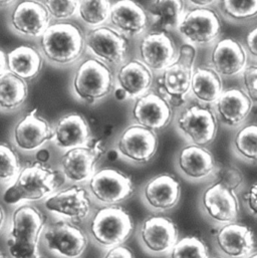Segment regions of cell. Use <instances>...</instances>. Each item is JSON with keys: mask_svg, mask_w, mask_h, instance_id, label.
<instances>
[{"mask_svg": "<svg viewBox=\"0 0 257 258\" xmlns=\"http://www.w3.org/2000/svg\"><path fill=\"white\" fill-rule=\"evenodd\" d=\"M197 47L183 42L178 46L176 59L161 73L155 75V91L172 107L180 110L190 100V86L196 67Z\"/></svg>", "mask_w": 257, "mask_h": 258, "instance_id": "1", "label": "cell"}, {"mask_svg": "<svg viewBox=\"0 0 257 258\" xmlns=\"http://www.w3.org/2000/svg\"><path fill=\"white\" fill-rule=\"evenodd\" d=\"M43 55L57 66H69L78 61L86 49L85 34L70 22L51 24L39 37Z\"/></svg>", "mask_w": 257, "mask_h": 258, "instance_id": "2", "label": "cell"}, {"mask_svg": "<svg viewBox=\"0 0 257 258\" xmlns=\"http://www.w3.org/2000/svg\"><path fill=\"white\" fill-rule=\"evenodd\" d=\"M45 217L33 206L22 205L14 210L7 247L12 258H38V242Z\"/></svg>", "mask_w": 257, "mask_h": 258, "instance_id": "3", "label": "cell"}, {"mask_svg": "<svg viewBox=\"0 0 257 258\" xmlns=\"http://www.w3.org/2000/svg\"><path fill=\"white\" fill-rule=\"evenodd\" d=\"M57 173L43 163L33 162L21 169L3 194L7 204H17L21 201H37L51 194L58 187Z\"/></svg>", "mask_w": 257, "mask_h": 258, "instance_id": "4", "label": "cell"}, {"mask_svg": "<svg viewBox=\"0 0 257 258\" xmlns=\"http://www.w3.org/2000/svg\"><path fill=\"white\" fill-rule=\"evenodd\" d=\"M115 88L112 69L97 58L85 59L77 69L73 89L83 102L93 105L111 95Z\"/></svg>", "mask_w": 257, "mask_h": 258, "instance_id": "5", "label": "cell"}, {"mask_svg": "<svg viewBox=\"0 0 257 258\" xmlns=\"http://www.w3.org/2000/svg\"><path fill=\"white\" fill-rule=\"evenodd\" d=\"M218 120L210 106L188 103L179 110L175 125L189 144L207 147L216 138Z\"/></svg>", "mask_w": 257, "mask_h": 258, "instance_id": "6", "label": "cell"}, {"mask_svg": "<svg viewBox=\"0 0 257 258\" xmlns=\"http://www.w3.org/2000/svg\"><path fill=\"white\" fill-rule=\"evenodd\" d=\"M133 230L134 223L128 212L116 206L99 209L90 224V232L95 242L108 249L124 244Z\"/></svg>", "mask_w": 257, "mask_h": 258, "instance_id": "7", "label": "cell"}, {"mask_svg": "<svg viewBox=\"0 0 257 258\" xmlns=\"http://www.w3.org/2000/svg\"><path fill=\"white\" fill-rule=\"evenodd\" d=\"M177 31L184 42L196 47L212 45L222 31L221 15L213 7L187 8Z\"/></svg>", "mask_w": 257, "mask_h": 258, "instance_id": "8", "label": "cell"}, {"mask_svg": "<svg viewBox=\"0 0 257 258\" xmlns=\"http://www.w3.org/2000/svg\"><path fill=\"white\" fill-rule=\"evenodd\" d=\"M89 52L110 68L120 67L128 58L130 39L111 25L92 28L85 35Z\"/></svg>", "mask_w": 257, "mask_h": 258, "instance_id": "9", "label": "cell"}, {"mask_svg": "<svg viewBox=\"0 0 257 258\" xmlns=\"http://www.w3.org/2000/svg\"><path fill=\"white\" fill-rule=\"evenodd\" d=\"M177 51L178 46L169 32L149 29L139 37L137 58L156 75L176 59Z\"/></svg>", "mask_w": 257, "mask_h": 258, "instance_id": "10", "label": "cell"}, {"mask_svg": "<svg viewBox=\"0 0 257 258\" xmlns=\"http://www.w3.org/2000/svg\"><path fill=\"white\" fill-rule=\"evenodd\" d=\"M89 189L97 201L109 206L122 203L134 194V184L131 178L112 168L96 172L89 180Z\"/></svg>", "mask_w": 257, "mask_h": 258, "instance_id": "11", "label": "cell"}, {"mask_svg": "<svg viewBox=\"0 0 257 258\" xmlns=\"http://www.w3.org/2000/svg\"><path fill=\"white\" fill-rule=\"evenodd\" d=\"M209 67L222 79L240 77L249 64V57L241 41L233 37H221L209 52Z\"/></svg>", "mask_w": 257, "mask_h": 258, "instance_id": "12", "label": "cell"}, {"mask_svg": "<svg viewBox=\"0 0 257 258\" xmlns=\"http://www.w3.org/2000/svg\"><path fill=\"white\" fill-rule=\"evenodd\" d=\"M131 111L133 124L158 132L169 126L173 119V109L154 89L133 101Z\"/></svg>", "mask_w": 257, "mask_h": 258, "instance_id": "13", "label": "cell"}, {"mask_svg": "<svg viewBox=\"0 0 257 258\" xmlns=\"http://www.w3.org/2000/svg\"><path fill=\"white\" fill-rule=\"evenodd\" d=\"M158 145L156 132L132 124L121 133L117 141V151L132 163L146 164L156 155Z\"/></svg>", "mask_w": 257, "mask_h": 258, "instance_id": "14", "label": "cell"}, {"mask_svg": "<svg viewBox=\"0 0 257 258\" xmlns=\"http://www.w3.org/2000/svg\"><path fill=\"white\" fill-rule=\"evenodd\" d=\"M203 211L213 222L228 224L236 222L239 214V200L235 191L219 182L209 185L202 193Z\"/></svg>", "mask_w": 257, "mask_h": 258, "instance_id": "15", "label": "cell"}, {"mask_svg": "<svg viewBox=\"0 0 257 258\" xmlns=\"http://www.w3.org/2000/svg\"><path fill=\"white\" fill-rule=\"evenodd\" d=\"M109 25L131 38H139L151 27L146 8L136 0H118L112 4Z\"/></svg>", "mask_w": 257, "mask_h": 258, "instance_id": "16", "label": "cell"}, {"mask_svg": "<svg viewBox=\"0 0 257 258\" xmlns=\"http://www.w3.org/2000/svg\"><path fill=\"white\" fill-rule=\"evenodd\" d=\"M178 228L173 220L163 216L147 218L139 231L143 248L154 255L168 254L178 241Z\"/></svg>", "mask_w": 257, "mask_h": 258, "instance_id": "17", "label": "cell"}, {"mask_svg": "<svg viewBox=\"0 0 257 258\" xmlns=\"http://www.w3.org/2000/svg\"><path fill=\"white\" fill-rule=\"evenodd\" d=\"M104 153L102 142L68 150L60 160L65 177L74 183L89 181L96 173V164Z\"/></svg>", "mask_w": 257, "mask_h": 258, "instance_id": "18", "label": "cell"}, {"mask_svg": "<svg viewBox=\"0 0 257 258\" xmlns=\"http://www.w3.org/2000/svg\"><path fill=\"white\" fill-rule=\"evenodd\" d=\"M46 247L66 258L80 257L88 246V237L83 229L69 222L59 221L44 233Z\"/></svg>", "mask_w": 257, "mask_h": 258, "instance_id": "19", "label": "cell"}, {"mask_svg": "<svg viewBox=\"0 0 257 258\" xmlns=\"http://www.w3.org/2000/svg\"><path fill=\"white\" fill-rule=\"evenodd\" d=\"M253 104L241 88L231 87L223 90L222 94L212 105L218 123L227 128H239L251 114Z\"/></svg>", "mask_w": 257, "mask_h": 258, "instance_id": "20", "label": "cell"}, {"mask_svg": "<svg viewBox=\"0 0 257 258\" xmlns=\"http://www.w3.org/2000/svg\"><path fill=\"white\" fill-rule=\"evenodd\" d=\"M12 28L26 37H40L50 25V15L44 4L37 0H23L10 15Z\"/></svg>", "mask_w": 257, "mask_h": 258, "instance_id": "21", "label": "cell"}, {"mask_svg": "<svg viewBox=\"0 0 257 258\" xmlns=\"http://www.w3.org/2000/svg\"><path fill=\"white\" fill-rule=\"evenodd\" d=\"M45 208L65 218L82 222L91 214L92 202L88 191L75 185L47 198Z\"/></svg>", "mask_w": 257, "mask_h": 258, "instance_id": "22", "label": "cell"}, {"mask_svg": "<svg viewBox=\"0 0 257 258\" xmlns=\"http://www.w3.org/2000/svg\"><path fill=\"white\" fill-rule=\"evenodd\" d=\"M142 197L154 211L165 212L173 209L181 197V184L172 175L161 174L150 179L143 187Z\"/></svg>", "mask_w": 257, "mask_h": 258, "instance_id": "23", "label": "cell"}, {"mask_svg": "<svg viewBox=\"0 0 257 258\" xmlns=\"http://www.w3.org/2000/svg\"><path fill=\"white\" fill-rule=\"evenodd\" d=\"M215 243L220 253L228 258H246L255 246L251 229L236 222L222 225L215 235Z\"/></svg>", "mask_w": 257, "mask_h": 258, "instance_id": "24", "label": "cell"}, {"mask_svg": "<svg viewBox=\"0 0 257 258\" xmlns=\"http://www.w3.org/2000/svg\"><path fill=\"white\" fill-rule=\"evenodd\" d=\"M177 167L187 179L202 181L212 176L217 166L214 156L206 147L188 144L178 153Z\"/></svg>", "mask_w": 257, "mask_h": 258, "instance_id": "25", "label": "cell"}, {"mask_svg": "<svg viewBox=\"0 0 257 258\" xmlns=\"http://www.w3.org/2000/svg\"><path fill=\"white\" fill-rule=\"evenodd\" d=\"M155 75L137 57L128 58L118 67L115 86L122 88L128 100H135L153 90Z\"/></svg>", "mask_w": 257, "mask_h": 258, "instance_id": "26", "label": "cell"}, {"mask_svg": "<svg viewBox=\"0 0 257 258\" xmlns=\"http://www.w3.org/2000/svg\"><path fill=\"white\" fill-rule=\"evenodd\" d=\"M53 130L47 121L37 116L36 110L28 113L14 128L13 140L17 148L30 152L40 149L52 140Z\"/></svg>", "mask_w": 257, "mask_h": 258, "instance_id": "27", "label": "cell"}, {"mask_svg": "<svg viewBox=\"0 0 257 258\" xmlns=\"http://www.w3.org/2000/svg\"><path fill=\"white\" fill-rule=\"evenodd\" d=\"M224 90L223 79L209 66H196L190 86V99L212 106Z\"/></svg>", "mask_w": 257, "mask_h": 258, "instance_id": "28", "label": "cell"}, {"mask_svg": "<svg viewBox=\"0 0 257 258\" xmlns=\"http://www.w3.org/2000/svg\"><path fill=\"white\" fill-rule=\"evenodd\" d=\"M52 140L57 147L65 150L87 146L91 140L88 122L79 114L63 116L53 130Z\"/></svg>", "mask_w": 257, "mask_h": 258, "instance_id": "29", "label": "cell"}, {"mask_svg": "<svg viewBox=\"0 0 257 258\" xmlns=\"http://www.w3.org/2000/svg\"><path fill=\"white\" fill-rule=\"evenodd\" d=\"M186 10L185 0H153L147 9L153 29L167 32L177 30Z\"/></svg>", "mask_w": 257, "mask_h": 258, "instance_id": "30", "label": "cell"}, {"mask_svg": "<svg viewBox=\"0 0 257 258\" xmlns=\"http://www.w3.org/2000/svg\"><path fill=\"white\" fill-rule=\"evenodd\" d=\"M7 69L23 81L33 80L42 68L40 52L30 45H20L7 55Z\"/></svg>", "mask_w": 257, "mask_h": 258, "instance_id": "31", "label": "cell"}, {"mask_svg": "<svg viewBox=\"0 0 257 258\" xmlns=\"http://www.w3.org/2000/svg\"><path fill=\"white\" fill-rule=\"evenodd\" d=\"M28 95L27 84L9 71L0 75V110L13 111L19 108Z\"/></svg>", "mask_w": 257, "mask_h": 258, "instance_id": "32", "label": "cell"}, {"mask_svg": "<svg viewBox=\"0 0 257 258\" xmlns=\"http://www.w3.org/2000/svg\"><path fill=\"white\" fill-rule=\"evenodd\" d=\"M217 11L229 22L245 24L257 19V0H219Z\"/></svg>", "mask_w": 257, "mask_h": 258, "instance_id": "33", "label": "cell"}, {"mask_svg": "<svg viewBox=\"0 0 257 258\" xmlns=\"http://www.w3.org/2000/svg\"><path fill=\"white\" fill-rule=\"evenodd\" d=\"M232 148L242 160L257 163V123L239 127L233 137Z\"/></svg>", "mask_w": 257, "mask_h": 258, "instance_id": "34", "label": "cell"}, {"mask_svg": "<svg viewBox=\"0 0 257 258\" xmlns=\"http://www.w3.org/2000/svg\"><path fill=\"white\" fill-rule=\"evenodd\" d=\"M112 4L111 0H80L79 17L92 28L105 25L109 21Z\"/></svg>", "mask_w": 257, "mask_h": 258, "instance_id": "35", "label": "cell"}, {"mask_svg": "<svg viewBox=\"0 0 257 258\" xmlns=\"http://www.w3.org/2000/svg\"><path fill=\"white\" fill-rule=\"evenodd\" d=\"M169 258H208V248L198 237L187 236L176 242L168 253Z\"/></svg>", "mask_w": 257, "mask_h": 258, "instance_id": "36", "label": "cell"}, {"mask_svg": "<svg viewBox=\"0 0 257 258\" xmlns=\"http://www.w3.org/2000/svg\"><path fill=\"white\" fill-rule=\"evenodd\" d=\"M20 171V162L15 151L6 144H0V181L11 182Z\"/></svg>", "mask_w": 257, "mask_h": 258, "instance_id": "37", "label": "cell"}, {"mask_svg": "<svg viewBox=\"0 0 257 258\" xmlns=\"http://www.w3.org/2000/svg\"><path fill=\"white\" fill-rule=\"evenodd\" d=\"M80 0H44L43 4L50 17L66 20L78 14Z\"/></svg>", "mask_w": 257, "mask_h": 258, "instance_id": "38", "label": "cell"}, {"mask_svg": "<svg viewBox=\"0 0 257 258\" xmlns=\"http://www.w3.org/2000/svg\"><path fill=\"white\" fill-rule=\"evenodd\" d=\"M212 176H214L216 180L215 182H219L233 191L240 189L244 181V177L241 171L231 165L216 167Z\"/></svg>", "mask_w": 257, "mask_h": 258, "instance_id": "39", "label": "cell"}, {"mask_svg": "<svg viewBox=\"0 0 257 258\" xmlns=\"http://www.w3.org/2000/svg\"><path fill=\"white\" fill-rule=\"evenodd\" d=\"M241 89L252 102L257 105V63H249L240 75Z\"/></svg>", "mask_w": 257, "mask_h": 258, "instance_id": "40", "label": "cell"}, {"mask_svg": "<svg viewBox=\"0 0 257 258\" xmlns=\"http://www.w3.org/2000/svg\"><path fill=\"white\" fill-rule=\"evenodd\" d=\"M243 45L249 59L257 63V25L250 28L244 36Z\"/></svg>", "mask_w": 257, "mask_h": 258, "instance_id": "41", "label": "cell"}, {"mask_svg": "<svg viewBox=\"0 0 257 258\" xmlns=\"http://www.w3.org/2000/svg\"><path fill=\"white\" fill-rule=\"evenodd\" d=\"M243 201L246 204L248 211L252 215L257 216V182L252 184L243 195Z\"/></svg>", "mask_w": 257, "mask_h": 258, "instance_id": "42", "label": "cell"}, {"mask_svg": "<svg viewBox=\"0 0 257 258\" xmlns=\"http://www.w3.org/2000/svg\"><path fill=\"white\" fill-rule=\"evenodd\" d=\"M104 258H135V255L128 247L122 244L109 248Z\"/></svg>", "mask_w": 257, "mask_h": 258, "instance_id": "43", "label": "cell"}, {"mask_svg": "<svg viewBox=\"0 0 257 258\" xmlns=\"http://www.w3.org/2000/svg\"><path fill=\"white\" fill-rule=\"evenodd\" d=\"M219 0H185L189 8H207L213 7Z\"/></svg>", "mask_w": 257, "mask_h": 258, "instance_id": "44", "label": "cell"}, {"mask_svg": "<svg viewBox=\"0 0 257 258\" xmlns=\"http://www.w3.org/2000/svg\"><path fill=\"white\" fill-rule=\"evenodd\" d=\"M113 94H114V97L117 101L119 102H124V101H127L128 100V96L126 94V92L120 88V87H117L115 86L114 88V91H113Z\"/></svg>", "mask_w": 257, "mask_h": 258, "instance_id": "45", "label": "cell"}, {"mask_svg": "<svg viewBox=\"0 0 257 258\" xmlns=\"http://www.w3.org/2000/svg\"><path fill=\"white\" fill-rule=\"evenodd\" d=\"M50 158V153L48 150L46 149H39L37 154H36V159H37V162L39 163H43L45 164Z\"/></svg>", "mask_w": 257, "mask_h": 258, "instance_id": "46", "label": "cell"}, {"mask_svg": "<svg viewBox=\"0 0 257 258\" xmlns=\"http://www.w3.org/2000/svg\"><path fill=\"white\" fill-rule=\"evenodd\" d=\"M7 69V56L5 52L0 48V75L3 74Z\"/></svg>", "mask_w": 257, "mask_h": 258, "instance_id": "47", "label": "cell"}, {"mask_svg": "<svg viewBox=\"0 0 257 258\" xmlns=\"http://www.w3.org/2000/svg\"><path fill=\"white\" fill-rule=\"evenodd\" d=\"M4 218H5V216H4V211H3L2 207L0 206V230H1L2 226H3V223H4Z\"/></svg>", "mask_w": 257, "mask_h": 258, "instance_id": "48", "label": "cell"}, {"mask_svg": "<svg viewBox=\"0 0 257 258\" xmlns=\"http://www.w3.org/2000/svg\"><path fill=\"white\" fill-rule=\"evenodd\" d=\"M14 0H0V7H4L6 5H9L12 3Z\"/></svg>", "mask_w": 257, "mask_h": 258, "instance_id": "49", "label": "cell"}, {"mask_svg": "<svg viewBox=\"0 0 257 258\" xmlns=\"http://www.w3.org/2000/svg\"><path fill=\"white\" fill-rule=\"evenodd\" d=\"M246 258H257V252H252L251 254H249Z\"/></svg>", "mask_w": 257, "mask_h": 258, "instance_id": "50", "label": "cell"}, {"mask_svg": "<svg viewBox=\"0 0 257 258\" xmlns=\"http://www.w3.org/2000/svg\"><path fill=\"white\" fill-rule=\"evenodd\" d=\"M0 258H6L4 256V254H3L1 251H0Z\"/></svg>", "mask_w": 257, "mask_h": 258, "instance_id": "51", "label": "cell"}, {"mask_svg": "<svg viewBox=\"0 0 257 258\" xmlns=\"http://www.w3.org/2000/svg\"><path fill=\"white\" fill-rule=\"evenodd\" d=\"M208 258H223V257H220V256H213V257H208Z\"/></svg>", "mask_w": 257, "mask_h": 258, "instance_id": "52", "label": "cell"}, {"mask_svg": "<svg viewBox=\"0 0 257 258\" xmlns=\"http://www.w3.org/2000/svg\"><path fill=\"white\" fill-rule=\"evenodd\" d=\"M38 258H42V257H38Z\"/></svg>", "mask_w": 257, "mask_h": 258, "instance_id": "53", "label": "cell"}]
</instances>
